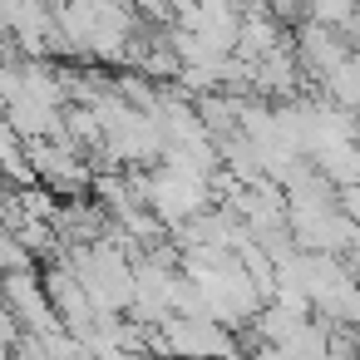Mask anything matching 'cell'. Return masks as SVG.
<instances>
[{"label":"cell","instance_id":"1","mask_svg":"<svg viewBox=\"0 0 360 360\" xmlns=\"http://www.w3.org/2000/svg\"><path fill=\"white\" fill-rule=\"evenodd\" d=\"M6 306L20 316V326L30 335H50L60 330V311H55V296L45 286V271H20V276H6Z\"/></svg>","mask_w":360,"mask_h":360},{"label":"cell","instance_id":"2","mask_svg":"<svg viewBox=\"0 0 360 360\" xmlns=\"http://www.w3.org/2000/svg\"><path fill=\"white\" fill-rule=\"evenodd\" d=\"M350 55H355V50H350L345 30H330V25H316V20H306V25L296 30V60H301V70H306L316 84H326Z\"/></svg>","mask_w":360,"mask_h":360},{"label":"cell","instance_id":"3","mask_svg":"<svg viewBox=\"0 0 360 360\" xmlns=\"http://www.w3.org/2000/svg\"><path fill=\"white\" fill-rule=\"evenodd\" d=\"M0 266H6V276H20V271H40V257H35L20 237L0 232Z\"/></svg>","mask_w":360,"mask_h":360},{"label":"cell","instance_id":"4","mask_svg":"<svg viewBox=\"0 0 360 360\" xmlns=\"http://www.w3.org/2000/svg\"><path fill=\"white\" fill-rule=\"evenodd\" d=\"M345 266H350V271H355V281H360V247H355V252L345 257Z\"/></svg>","mask_w":360,"mask_h":360}]
</instances>
